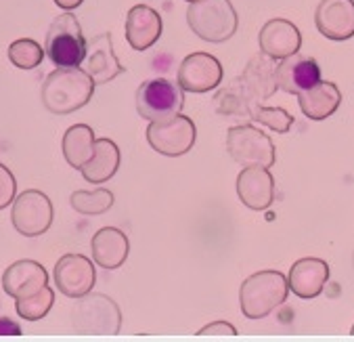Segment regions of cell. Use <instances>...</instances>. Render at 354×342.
<instances>
[{
	"mask_svg": "<svg viewBox=\"0 0 354 342\" xmlns=\"http://www.w3.org/2000/svg\"><path fill=\"white\" fill-rule=\"evenodd\" d=\"M84 70L95 80V84H107L124 72V65L115 57L113 40L109 32H103L86 40Z\"/></svg>",
	"mask_w": 354,
	"mask_h": 342,
	"instance_id": "12",
	"label": "cell"
},
{
	"mask_svg": "<svg viewBox=\"0 0 354 342\" xmlns=\"http://www.w3.org/2000/svg\"><path fill=\"white\" fill-rule=\"evenodd\" d=\"M258 44H260V53L268 55L274 61H281L300 51L302 34L292 21L277 17L262 26L258 34Z\"/></svg>",
	"mask_w": 354,
	"mask_h": 342,
	"instance_id": "15",
	"label": "cell"
},
{
	"mask_svg": "<svg viewBox=\"0 0 354 342\" xmlns=\"http://www.w3.org/2000/svg\"><path fill=\"white\" fill-rule=\"evenodd\" d=\"M327 280H329V264L323 258H315V256L296 260L288 276L290 290L304 300L317 298L325 290Z\"/></svg>",
	"mask_w": 354,
	"mask_h": 342,
	"instance_id": "16",
	"label": "cell"
},
{
	"mask_svg": "<svg viewBox=\"0 0 354 342\" xmlns=\"http://www.w3.org/2000/svg\"><path fill=\"white\" fill-rule=\"evenodd\" d=\"M352 269H354V250H352Z\"/></svg>",
	"mask_w": 354,
	"mask_h": 342,
	"instance_id": "35",
	"label": "cell"
},
{
	"mask_svg": "<svg viewBox=\"0 0 354 342\" xmlns=\"http://www.w3.org/2000/svg\"><path fill=\"white\" fill-rule=\"evenodd\" d=\"M53 201L46 193L38 189H28L13 199L11 221L17 233L24 237H38L46 233L53 225Z\"/></svg>",
	"mask_w": 354,
	"mask_h": 342,
	"instance_id": "9",
	"label": "cell"
},
{
	"mask_svg": "<svg viewBox=\"0 0 354 342\" xmlns=\"http://www.w3.org/2000/svg\"><path fill=\"white\" fill-rule=\"evenodd\" d=\"M288 294L290 284L281 271H258L241 284V313L248 319H264L288 300Z\"/></svg>",
	"mask_w": 354,
	"mask_h": 342,
	"instance_id": "2",
	"label": "cell"
},
{
	"mask_svg": "<svg viewBox=\"0 0 354 342\" xmlns=\"http://www.w3.org/2000/svg\"><path fill=\"white\" fill-rule=\"evenodd\" d=\"M95 87V80L82 67H57L42 82L40 99L50 114L67 116L91 103Z\"/></svg>",
	"mask_w": 354,
	"mask_h": 342,
	"instance_id": "1",
	"label": "cell"
},
{
	"mask_svg": "<svg viewBox=\"0 0 354 342\" xmlns=\"http://www.w3.org/2000/svg\"><path fill=\"white\" fill-rule=\"evenodd\" d=\"M321 82V65L313 57L292 55L277 63V87L290 95H300Z\"/></svg>",
	"mask_w": 354,
	"mask_h": 342,
	"instance_id": "14",
	"label": "cell"
},
{
	"mask_svg": "<svg viewBox=\"0 0 354 342\" xmlns=\"http://www.w3.org/2000/svg\"><path fill=\"white\" fill-rule=\"evenodd\" d=\"M227 152L243 168H270L277 160L270 136L252 124H235L227 132Z\"/></svg>",
	"mask_w": 354,
	"mask_h": 342,
	"instance_id": "6",
	"label": "cell"
},
{
	"mask_svg": "<svg viewBox=\"0 0 354 342\" xmlns=\"http://www.w3.org/2000/svg\"><path fill=\"white\" fill-rule=\"evenodd\" d=\"M53 305H55V292L46 284L38 292H34L30 296H24V298H17L15 300V311L26 321H38V319L48 315Z\"/></svg>",
	"mask_w": 354,
	"mask_h": 342,
	"instance_id": "27",
	"label": "cell"
},
{
	"mask_svg": "<svg viewBox=\"0 0 354 342\" xmlns=\"http://www.w3.org/2000/svg\"><path fill=\"white\" fill-rule=\"evenodd\" d=\"M15 195H17V181L5 164H0V210L11 206Z\"/></svg>",
	"mask_w": 354,
	"mask_h": 342,
	"instance_id": "30",
	"label": "cell"
},
{
	"mask_svg": "<svg viewBox=\"0 0 354 342\" xmlns=\"http://www.w3.org/2000/svg\"><path fill=\"white\" fill-rule=\"evenodd\" d=\"M48 284V273L46 269L30 258L17 260L3 273V288L11 298H24Z\"/></svg>",
	"mask_w": 354,
	"mask_h": 342,
	"instance_id": "19",
	"label": "cell"
},
{
	"mask_svg": "<svg viewBox=\"0 0 354 342\" xmlns=\"http://www.w3.org/2000/svg\"><path fill=\"white\" fill-rule=\"evenodd\" d=\"M252 120H256L258 124H264L266 128H270L279 134L290 132V128L294 124V116L290 111H286L283 107H264V105H258L254 109Z\"/></svg>",
	"mask_w": 354,
	"mask_h": 342,
	"instance_id": "29",
	"label": "cell"
},
{
	"mask_svg": "<svg viewBox=\"0 0 354 342\" xmlns=\"http://www.w3.org/2000/svg\"><path fill=\"white\" fill-rule=\"evenodd\" d=\"M298 103H300L302 114L308 120L321 122L337 111V107L342 105V91L337 89L335 82L321 80L315 87H310L308 91L300 93Z\"/></svg>",
	"mask_w": 354,
	"mask_h": 342,
	"instance_id": "22",
	"label": "cell"
},
{
	"mask_svg": "<svg viewBox=\"0 0 354 342\" xmlns=\"http://www.w3.org/2000/svg\"><path fill=\"white\" fill-rule=\"evenodd\" d=\"M197 139V128L187 116H172L168 120L149 122L147 126V143L162 156L178 158L191 152Z\"/></svg>",
	"mask_w": 354,
	"mask_h": 342,
	"instance_id": "8",
	"label": "cell"
},
{
	"mask_svg": "<svg viewBox=\"0 0 354 342\" xmlns=\"http://www.w3.org/2000/svg\"><path fill=\"white\" fill-rule=\"evenodd\" d=\"M197 336H237V327L229 321H212L203 325Z\"/></svg>",
	"mask_w": 354,
	"mask_h": 342,
	"instance_id": "31",
	"label": "cell"
},
{
	"mask_svg": "<svg viewBox=\"0 0 354 342\" xmlns=\"http://www.w3.org/2000/svg\"><path fill=\"white\" fill-rule=\"evenodd\" d=\"M185 3H189V5H191V3H197V0H185Z\"/></svg>",
	"mask_w": 354,
	"mask_h": 342,
	"instance_id": "34",
	"label": "cell"
},
{
	"mask_svg": "<svg viewBox=\"0 0 354 342\" xmlns=\"http://www.w3.org/2000/svg\"><path fill=\"white\" fill-rule=\"evenodd\" d=\"M0 336H21V325L9 317H0Z\"/></svg>",
	"mask_w": 354,
	"mask_h": 342,
	"instance_id": "32",
	"label": "cell"
},
{
	"mask_svg": "<svg viewBox=\"0 0 354 342\" xmlns=\"http://www.w3.org/2000/svg\"><path fill=\"white\" fill-rule=\"evenodd\" d=\"M317 30L335 42L354 36V0H321L315 13Z\"/></svg>",
	"mask_w": 354,
	"mask_h": 342,
	"instance_id": "13",
	"label": "cell"
},
{
	"mask_svg": "<svg viewBox=\"0 0 354 342\" xmlns=\"http://www.w3.org/2000/svg\"><path fill=\"white\" fill-rule=\"evenodd\" d=\"M235 187L241 204L250 210H266L274 199V177L268 168H243Z\"/></svg>",
	"mask_w": 354,
	"mask_h": 342,
	"instance_id": "17",
	"label": "cell"
},
{
	"mask_svg": "<svg viewBox=\"0 0 354 342\" xmlns=\"http://www.w3.org/2000/svg\"><path fill=\"white\" fill-rule=\"evenodd\" d=\"M191 32L212 44L227 42L239 28V17L231 0H197L187 9Z\"/></svg>",
	"mask_w": 354,
	"mask_h": 342,
	"instance_id": "3",
	"label": "cell"
},
{
	"mask_svg": "<svg viewBox=\"0 0 354 342\" xmlns=\"http://www.w3.org/2000/svg\"><path fill=\"white\" fill-rule=\"evenodd\" d=\"M91 252L95 264L103 267L105 271H113L126 262L130 254V242L124 231L115 227H103L93 235Z\"/></svg>",
	"mask_w": 354,
	"mask_h": 342,
	"instance_id": "21",
	"label": "cell"
},
{
	"mask_svg": "<svg viewBox=\"0 0 354 342\" xmlns=\"http://www.w3.org/2000/svg\"><path fill=\"white\" fill-rule=\"evenodd\" d=\"M82 3H84V0H55V5H57L59 9H63V11H74V9H78Z\"/></svg>",
	"mask_w": 354,
	"mask_h": 342,
	"instance_id": "33",
	"label": "cell"
},
{
	"mask_svg": "<svg viewBox=\"0 0 354 342\" xmlns=\"http://www.w3.org/2000/svg\"><path fill=\"white\" fill-rule=\"evenodd\" d=\"M113 193L109 189H93V191H86V189H80V191H74L72 197H69V204H72V208L84 217H97V215H103L107 213L111 206H113Z\"/></svg>",
	"mask_w": 354,
	"mask_h": 342,
	"instance_id": "26",
	"label": "cell"
},
{
	"mask_svg": "<svg viewBox=\"0 0 354 342\" xmlns=\"http://www.w3.org/2000/svg\"><path fill=\"white\" fill-rule=\"evenodd\" d=\"M120 162H122L120 147L111 139H97L95 141V154L80 168V172H82L84 181L101 185V183H107L109 179L115 177Z\"/></svg>",
	"mask_w": 354,
	"mask_h": 342,
	"instance_id": "23",
	"label": "cell"
},
{
	"mask_svg": "<svg viewBox=\"0 0 354 342\" xmlns=\"http://www.w3.org/2000/svg\"><path fill=\"white\" fill-rule=\"evenodd\" d=\"M225 70L221 61L209 53H191L183 59L176 82L187 93H207L221 87Z\"/></svg>",
	"mask_w": 354,
	"mask_h": 342,
	"instance_id": "11",
	"label": "cell"
},
{
	"mask_svg": "<svg viewBox=\"0 0 354 342\" xmlns=\"http://www.w3.org/2000/svg\"><path fill=\"white\" fill-rule=\"evenodd\" d=\"M9 61L19 70H36L44 59V48L32 38H19L9 44Z\"/></svg>",
	"mask_w": 354,
	"mask_h": 342,
	"instance_id": "28",
	"label": "cell"
},
{
	"mask_svg": "<svg viewBox=\"0 0 354 342\" xmlns=\"http://www.w3.org/2000/svg\"><path fill=\"white\" fill-rule=\"evenodd\" d=\"M162 36V17L147 5H136L126 15V40L134 51L151 48Z\"/></svg>",
	"mask_w": 354,
	"mask_h": 342,
	"instance_id": "20",
	"label": "cell"
},
{
	"mask_svg": "<svg viewBox=\"0 0 354 342\" xmlns=\"http://www.w3.org/2000/svg\"><path fill=\"white\" fill-rule=\"evenodd\" d=\"M53 278L57 290L63 296L78 300L80 296L93 292L97 282V269L95 262L84 254H65L57 260Z\"/></svg>",
	"mask_w": 354,
	"mask_h": 342,
	"instance_id": "10",
	"label": "cell"
},
{
	"mask_svg": "<svg viewBox=\"0 0 354 342\" xmlns=\"http://www.w3.org/2000/svg\"><path fill=\"white\" fill-rule=\"evenodd\" d=\"M239 82L245 89V93L258 105H262L266 99H270L279 91V87H277V61L264 53L254 55L248 61L243 74L239 76Z\"/></svg>",
	"mask_w": 354,
	"mask_h": 342,
	"instance_id": "18",
	"label": "cell"
},
{
	"mask_svg": "<svg viewBox=\"0 0 354 342\" xmlns=\"http://www.w3.org/2000/svg\"><path fill=\"white\" fill-rule=\"evenodd\" d=\"M134 103L140 118H145L149 122H160L183 111L185 91L178 87V82L166 78H153L138 87Z\"/></svg>",
	"mask_w": 354,
	"mask_h": 342,
	"instance_id": "7",
	"label": "cell"
},
{
	"mask_svg": "<svg viewBox=\"0 0 354 342\" xmlns=\"http://www.w3.org/2000/svg\"><path fill=\"white\" fill-rule=\"evenodd\" d=\"M214 105L216 111L227 120H252L254 109L258 107V103L241 87L239 78H235L229 87L216 93Z\"/></svg>",
	"mask_w": 354,
	"mask_h": 342,
	"instance_id": "25",
	"label": "cell"
},
{
	"mask_svg": "<svg viewBox=\"0 0 354 342\" xmlns=\"http://www.w3.org/2000/svg\"><path fill=\"white\" fill-rule=\"evenodd\" d=\"M44 53L57 67H80L84 63L86 38L72 11H65L53 19L46 32Z\"/></svg>",
	"mask_w": 354,
	"mask_h": 342,
	"instance_id": "4",
	"label": "cell"
},
{
	"mask_svg": "<svg viewBox=\"0 0 354 342\" xmlns=\"http://www.w3.org/2000/svg\"><path fill=\"white\" fill-rule=\"evenodd\" d=\"M95 130L88 124H74L69 126L67 132L63 134L61 141V150H63V158L65 162L80 170L95 154Z\"/></svg>",
	"mask_w": 354,
	"mask_h": 342,
	"instance_id": "24",
	"label": "cell"
},
{
	"mask_svg": "<svg viewBox=\"0 0 354 342\" xmlns=\"http://www.w3.org/2000/svg\"><path fill=\"white\" fill-rule=\"evenodd\" d=\"M72 327L82 336H115L122 330V311L107 294L88 292L72 309Z\"/></svg>",
	"mask_w": 354,
	"mask_h": 342,
	"instance_id": "5",
	"label": "cell"
},
{
	"mask_svg": "<svg viewBox=\"0 0 354 342\" xmlns=\"http://www.w3.org/2000/svg\"><path fill=\"white\" fill-rule=\"evenodd\" d=\"M350 334H352V336H354V325H352V327H350Z\"/></svg>",
	"mask_w": 354,
	"mask_h": 342,
	"instance_id": "36",
	"label": "cell"
}]
</instances>
